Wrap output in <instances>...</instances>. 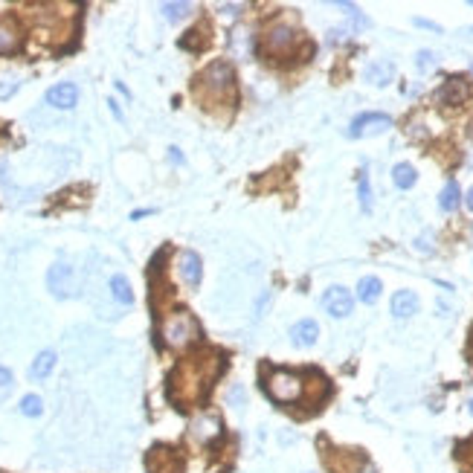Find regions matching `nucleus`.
I'll return each instance as SVG.
<instances>
[{
    "label": "nucleus",
    "mask_w": 473,
    "mask_h": 473,
    "mask_svg": "<svg viewBox=\"0 0 473 473\" xmlns=\"http://www.w3.org/2000/svg\"><path fill=\"white\" fill-rule=\"evenodd\" d=\"M221 369V357L209 355V357H189L186 363H180L175 374L168 378V395L177 404H195L201 401V395L209 389L212 381L218 378Z\"/></svg>",
    "instance_id": "1"
},
{
    "label": "nucleus",
    "mask_w": 473,
    "mask_h": 473,
    "mask_svg": "<svg viewBox=\"0 0 473 473\" xmlns=\"http://www.w3.org/2000/svg\"><path fill=\"white\" fill-rule=\"evenodd\" d=\"M305 392V383L296 372H287V369H276L270 372V381H268V395L273 398L276 404H294Z\"/></svg>",
    "instance_id": "2"
},
{
    "label": "nucleus",
    "mask_w": 473,
    "mask_h": 473,
    "mask_svg": "<svg viewBox=\"0 0 473 473\" xmlns=\"http://www.w3.org/2000/svg\"><path fill=\"white\" fill-rule=\"evenodd\" d=\"M201 334V329H198V322H195V317L192 314H186V311H177V314H172V317L166 320V325H163V337H166V343L168 346H186V343H192Z\"/></svg>",
    "instance_id": "3"
},
{
    "label": "nucleus",
    "mask_w": 473,
    "mask_h": 473,
    "mask_svg": "<svg viewBox=\"0 0 473 473\" xmlns=\"http://www.w3.org/2000/svg\"><path fill=\"white\" fill-rule=\"evenodd\" d=\"M233 81H235L233 67H229L227 62H215V64L206 67V73L201 76V88H203V90H212V93L221 96L224 90H227V93H233Z\"/></svg>",
    "instance_id": "4"
},
{
    "label": "nucleus",
    "mask_w": 473,
    "mask_h": 473,
    "mask_svg": "<svg viewBox=\"0 0 473 473\" xmlns=\"http://www.w3.org/2000/svg\"><path fill=\"white\" fill-rule=\"evenodd\" d=\"M145 468H149V473H183V459L172 447L160 444L145 456Z\"/></svg>",
    "instance_id": "5"
},
{
    "label": "nucleus",
    "mask_w": 473,
    "mask_h": 473,
    "mask_svg": "<svg viewBox=\"0 0 473 473\" xmlns=\"http://www.w3.org/2000/svg\"><path fill=\"white\" fill-rule=\"evenodd\" d=\"M386 128H392V119L386 114H360L348 128V137H372V134H383Z\"/></svg>",
    "instance_id": "6"
},
{
    "label": "nucleus",
    "mask_w": 473,
    "mask_h": 473,
    "mask_svg": "<svg viewBox=\"0 0 473 473\" xmlns=\"http://www.w3.org/2000/svg\"><path fill=\"white\" fill-rule=\"evenodd\" d=\"M47 285H50V290L55 296H70L73 290H76V273H73V268L70 264H64V261H58V264H53L50 268V273H47Z\"/></svg>",
    "instance_id": "7"
},
{
    "label": "nucleus",
    "mask_w": 473,
    "mask_h": 473,
    "mask_svg": "<svg viewBox=\"0 0 473 473\" xmlns=\"http://www.w3.org/2000/svg\"><path fill=\"white\" fill-rule=\"evenodd\" d=\"M322 308L329 311L331 317H348L351 308H355V296H351L343 285H334V287L325 290V296H322Z\"/></svg>",
    "instance_id": "8"
},
{
    "label": "nucleus",
    "mask_w": 473,
    "mask_h": 473,
    "mask_svg": "<svg viewBox=\"0 0 473 473\" xmlns=\"http://www.w3.org/2000/svg\"><path fill=\"white\" fill-rule=\"evenodd\" d=\"M76 102H79V88L73 81L53 84V88L47 90V105L58 107V111H70V107H76Z\"/></svg>",
    "instance_id": "9"
},
{
    "label": "nucleus",
    "mask_w": 473,
    "mask_h": 473,
    "mask_svg": "<svg viewBox=\"0 0 473 473\" xmlns=\"http://www.w3.org/2000/svg\"><path fill=\"white\" fill-rule=\"evenodd\" d=\"M470 96V88H468V81L462 79V76H450L447 79L442 88H439V93H435V99H439L442 105H462L465 99Z\"/></svg>",
    "instance_id": "10"
},
{
    "label": "nucleus",
    "mask_w": 473,
    "mask_h": 473,
    "mask_svg": "<svg viewBox=\"0 0 473 473\" xmlns=\"http://www.w3.org/2000/svg\"><path fill=\"white\" fill-rule=\"evenodd\" d=\"M224 433V424L218 416H209V412H203V416H198L195 421H192V435H195L198 442H212L218 439V435Z\"/></svg>",
    "instance_id": "11"
},
{
    "label": "nucleus",
    "mask_w": 473,
    "mask_h": 473,
    "mask_svg": "<svg viewBox=\"0 0 473 473\" xmlns=\"http://www.w3.org/2000/svg\"><path fill=\"white\" fill-rule=\"evenodd\" d=\"M294 41H296V32L290 29V27H273L270 32H268V50L273 53V55H282V53H287L290 47H294Z\"/></svg>",
    "instance_id": "12"
},
{
    "label": "nucleus",
    "mask_w": 473,
    "mask_h": 473,
    "mask_svg": "<svg viewBox=\"0 0 473 473\" xmlns=\"http://www.w3.org/2000/svg\"><path fill=\"white\" fill-rule=\"evenodd\" d=\"M317 337H320V325L314 320H299L294 329H290V340H294V346H299V348L314 346Z\"/></svg>",
    "instance_id": "13"
},
{
    "label": "nucleus",
    "mask_w": 473,
    "mask_h": 473,
    "mask_svg": "<svg viewBox=\"0 0 473 473\" xmlns=\"http://www.w3.org/2000/svg\"><path fill=\"white\" fill-rule=\"evenodd\" d=\"M180 276H183V282L189 287L201 285V256L195 250H186L183 256H180Z\"/></svg>",
    "instance_id": "14"
},
{
    "label": "nucleus",
    "mask_w": 473,
    "mask_h": 473,
    "mask_svg": "<svg viewBox=\"0 0 473 473\" xmlns=\"http://www.w3.org/2000/svg\"><path fill=\"white\" fill-rule=\"evenodd\" d=\"M416 311H418V296L412 294V290H398V294L392 296V314H395V320H409Z\"/></svg>",
    "instance_id": "15"
},
{
    "label": "nucleus",
    "mask_w": 473,
    "mask_h": 473,
    "mask_svg": "<svg viewBox=\"0 0 473 473\" xmlns=\"http://www.w3.org/2000/svg\"><path fill=\"white\" fill-rule=\"evenodd\" d=\"M381 290H383V285L378 276H363L357 282V299L366 302V305H374L381 299Z\"/></svg>",
    "instance_id": "16"
},
{
    "label": "nucleus",
    "mask_w": 473,
    "mask_h": 473,
    "mask_svg": "<svg viewBox=\"0 0 473 473\" xmlns=\"http://www.w3.org/2000/svg\"><path fill=\"white\" fill-rule=\"evenodd\" d=\"M395 76V64L392 62H372L366 67V79L372 84H378V88H383V84H389Z\"/></svg>",
    "instance_id": "17"
},
{
    "label": "nucleus",
    "mask_w": 473,
    "mask_h": 473,
    "mask_svg": "<svg viewBox=\"0 0 473 473\" xmlns=\"http://www.w3.org/2000/svg\"><path fill=\"white\" fill-rule=\"evenodd\" d=\"M55 360H58V357H55V351H50V348L41 351V355L35 357L32 369H29V378H35V381H44L47 374H50V372L55 369Z\"/></svg>",
    "instance_id": "18"
},
{
    "label": "nucleus",
    "mask_w": 473,
    "mask_h": 473,
    "mask_svg": "<svg viewBox=\"0 0 473 473\" xmlns=\"http://www.w3.org/2000/svg\"><path fill=\"white\" fill-rule=\"evenodd\" d=\"M392 180H395L398 189H409V186H416L418 175H416V168H412L409 163H398V166L392 168Z\"/></svg>",
    "instance_id": "19"
},
{
    "label": "nucleus",
    "mask_w": 473,
    "mask_h": 473,
    "mask_svg": "<svg viewBox=\"0 0 473 473\" xmlns=\"http://www.w3.org/2000/svg\"><path fill=\"white\" fill-rule=\"evenodd\" d=\"M111 294H114L116 302H123V305H131V302H134V294H131V285H128L125 276L111 279Z\"/></svg>",
    "instance_id": "20"
},
{
    "label": "nucleus",
    "mask_w": 473,
    "mask_h": 473,
    "mask_svg": "<svg viewBox=\"0 0 473 473\" xmlns=\"http://www.w3.org/2000/svg\"><path fill=\"white\" fill-rule=\"evenodd\" d=\"M459 201H462V192H459V186H456V180H450V183L444 186V192H442V198H439V206H442V212H453L456 206H459Z\"/></svg>",
    "instance_id": "21"
},
{
    "label": "nucleus",
    "mask_w": 473,
    "mask_h": 473,
    "mask_svg": "<svg viewBox=\"0 0 473 473\" xmlns=\"http://www.w3.org/2000/svg\"><path fill=\"white\" fill-rule=\"evenodd\" d=\"M21 412H23V416H29V418H38L44 412V401L38 395H23L21 398Z\"/></svg>",
    "instance_id": "22"
},
{
    "label": "nucleus",
    "mask_w": 473,
    "mask_h": 473,
    "mask_svg": "<svg viewBox=\"0 0 473 473\" xmlns=\"http://www.w3.org/2000/svg\"><path fill=\"white\" fill-rule=\"evenodd\" d=\"M18 47V35L9 23H0V53H12Z\"/></svg>",
    "instance_id": "23"
},
{
    "label": "nucleus",
    "mask_w": 473,
    "mask_h": 473,
    "mask_svg": "<svg viewBox=\"0 0 473 473\" xmlns=\"http://www.w3.org/2000/svg\"><path fill=\"white\" fill-rule=\"evenodd\" d=\"M192 12V3H163V15L168 21H180V18H186Z\"/></svg>",
    "instance_id": "24"
},
{
    "label": "nucleus",
    "mask_w": 473,
    "mask_h": 473,
    "mask_svg": "<svg viewBox=\"0 0 473 473\" xmlns=\"http://www.w3.org/2000/svg\"><path fill=\"white\" fill-rule=\"evenodd\" d=\"M360 206H363V212H369V209H372V189H369V177H366V172L360 175Z\"/></svg>",
    "instance_id": "25"
},
{
    "label": "nucleus",
    "mask_w": 473,
    "mask_h": 473,
    "mask_svg": "<svg viewBox=\"0 0 473 473\" xmlns=\"http://www.w3.org/2000/svg\"><path fill=\"white\" fill-rule=\"evenodd\" d=\"M18 88H21V81L15 76H3V79H0V99H9V96L15 93Z\"/></svg>",
    "instance_id": "26"
},
{
    "label": "nucleus",
    "mask_w": 473,
    "mask_h": 473,
    "mask_svg": "<svg viewBox=\"0 0 473 473\" xmlns=\"http://www.w3.org/2000/svg\"><path fill=\"white\" fill-rule=\"evenodd\" d=\"M416 67H418V70H430V67H435V53L421 50L418 58H416Z\"/></svg>",
    "instance_id": "27"
},
{
    "label": "nucleus",
    "mask_w": 473,
    "mask_h": 473,
    "mask_svg": "<svg viewBox=\"0 0 473 473\" xmlns=\"http://www.w3.org/2000/svg\"><path fill=\"white\" fill-rule=\"evenodd\" d=\"M9 386H12V372L0 366V389H9Z\"/></svg>",
    "instance_id": "28"
},
{
    "label": "nucleus",
    "mask_w": 473,
    "mask_h": 473,
    "mask_svg": "<svg viewBox=\"0 0 473 473\" xmlns=\"http://www.w3.org/2000/svg\"><path fill=\"white\" fill-rule=\"evenodd\" d=\"M168 151H172V154H168V157H172V160H175V163H183V154H180L177 149H168Z\"/></svg>",
    "instance_id": "29"
},
{
    "label": "nucleus",
    "mask_w": 473,
    "mask_h": 473,
    "mask_svg": "<svg viewBox=\"0 0 473 473\" xmlns=\"http://www.w3.org/2000/svg\"><path fill=\"white\" fill-rule=\"evenodd\" d=\"M465 203H468V209L473 212V186L468 189V195H465Z\"/></svg>",
    "instance_id": "30"
},
{
    "label": "nucleus",
    "mask_w": 473,
    "mask_h": 473,
    "mask_svg": "<svg viewBox=\"0 0 473 473\" xmlns=\"http://www.w3.org/2000/svg\"><path fill=\"white\" fill-rule=\"evenodd\" d=\"M357 473H374V468H369V465H363V468H360Z\"/></svg>",
    "instance_id": "31"
},
{
    "label": "nucleus",
    "mask_w": 473,
    "mask_h": 473,
    "mask_svg": "<svg viewBox=\"0 0 473 473\" xmlns=\"http://www.w3.org/2000/svg\"><path fill=\"white\" fill-rule=\"evenodd\" d=\"M465 450H468V453H470V459H473V439H470V442L465 444Z\"/></svg>",
    "instance_id": "32"
},
{
    "label": "nucleus",
    "mask_w": 473,
    "mask_h": 473,
    "mask_svg": "<svg viewBox=\"0 0 473 473\" xmlns=\"http://www.w3.org/2000/svg\"><path fill=\"white\" fill-rule=\"evenodd\" d=\"M465 32H468V35H473V27H468V29H465Z\"/></svg>",
    "instance_id": "33"
},
{
    "label": "nucleus",
    "mask_w": 473,
    "mask_h": 473,
    "mask_svg": "<svg viewBox=\"0 0 473 473\" xmlns=\"http://www.w3.org/2000/svg\"><path fill=\"white\" fill-rule=\"evenodd\" d=\"M470 412H473V401H470Z\"/></svg>",
    "instance_id": "34"
}]
</instances>
